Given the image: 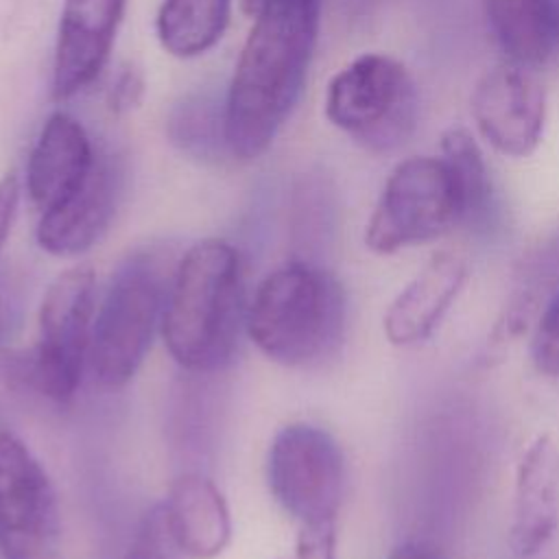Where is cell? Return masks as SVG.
Instances as JSON below:
<instances>
[{"instance_id": "6da1fadb", "label": "cell", "mask_w": 559, "mask_h": 559, "mask_svg": "<svg viewBox=\"0 0 559 559\" xmlns=\"http://www.w3.org/2000/svg\"><path fill=\"white\" fill-rule=\"evenodd\" d=\"M319 9V0H266L253 15L223 100L229 157H262L293 114L314 57Z\"/></svg>"}, {"instance_id": "7a4b0ae2", "label": "cell", "mask_w": 559, "mask_h": 559, "mask_svg": "<svg viewBox=\"0 0 559 559\" xmlns=\"http://www.w3.org/2000/svg\"><path fill=\"white\" fill-rule=\"evenodd\" d=\"M247 306L236 247L221 238L194 242L175 264L162 314V338L173 360L192 376L223 371L236 356Z\"/></svg>"}, {"instance_id": "3957f363", "label": "cell", "mask_w": 559, "mask_h": 559, "mask_svg": "<svg viewBox=\"0 0 559 559\" xmlns=\"http://www.w3.org/2000/svg\"><path fill=\"white\" fill-rule=\"evenodd\" d=\"M347 297L321 262L290 258L266 273L247 306L245 332L273 362L310 367L343 343Z\"/></svg>"}, {"instance_id": "277c9868", "label": "cell", "mask_w": 559, "mask_h": 559, "mask_svg": "<svg viewBox=\"0 0 559 559\" xmlns=\"http://www.w3.org/2000/svg\"><path fill=\"white\" fill-rule=\"evenodd\" d=\"M175 266L157 249L129 253L114 271L96 306L87 369L105 389H122L142 367L162 330Z\"/></svg>"}, {"instance_id": "5b68a950", "label": "cell", "mask_w": 559, "mask_h": 559, "mask_svg": "<svg viewBox=\"0 0 559 559\" xmlns=\"http://www.w3.org/2000/svg\"><path fill=\"white\" fill-rule=\"evenodd\" d=\"M419 96L406 66L365 52L338 70L325 90V118L373 153L402 146L417 127Z\"/></svg>"}, {"instance_id": "8992f818", "label": "cell", "mask_w": 559, "mask_h": 559, "mask_svg": "<svg viewBox=\"0 0 559 559\" xmlns=\"http://www.w3.org/2000/svg\"><path fill=\"white\" fill-rule=\"evenodd\" d=\"M96 275L90 264L59 273L37 314V341L17 360V376L52 402H70L90 360L96 317Z\"/></svg>"}, {"instance_id": "52a82bcc", "label": "cell", "mask_w": 559, "mask_h": 559, "mask_svg": "<svg viewBox=\"0 0 559 559\" xmlns=\"http://www.w3.org/2000/svg\"><path fill=\"white\" fill-rule=\"evenodd\" d=\"M461 223V203L441 157L400 162L386 177L365 227V245L378 255L430 242Z\"/></svg>"}, {"instance_id": "ba28073f", "label": "cell", "mask_w": 559, "mask_h": 559, "mask_svg": "<svg viewBox=\"0 0 559 559\" xmlns=\"http://www.w3.org/2000/svg\"><path fill=\"white\" fill-rule=\"evenodd\" d=\"M266 483L299 526H336L345 493L343 450L321 426L286 424L269 443Z\"/></svg>"}, {"instance_id": "9c48e42d", "label": "cell", "mask_w": 559, "mask_h": 559, "mask_svg": "<svg viewBox=\"0 0 559 559\" xmlns=\"http://www.w3.org/2000/svg\"><path fill=\"white\" fill-rule=\"evenodd\" d=\"M59 535L55 487L31 448L0 430V552L46 559Z\"/></svg>"}, {"instance_id": "30bf717a", "label": "cell", "mask_w": 559, "mask_h": 559, "mask_svg": "<svg viewBox=\"0 0 559 559\" xmlns=\"http://www.w3.org/2000/svg\"><path fill=\"white\" fill-rule=\"evenodd\" d=\"M472 118L478 133L502 155L526 157L544 135L546 92L515 63L487 70L472 92Z\"/></svg>"}, {"instance_id": "8fae6325", "label": "cell", "mask_w": 559, "mask_h": 559, "mask_svg": "<svg viewBox=\"0 0 559 559\" xmlns=\"http://www.w3.org/2000/svg\"><path fill=\"white\" fill-rule=\"evenodd\" d=\"M124 7L127 0H63L50 79L55 103L70 100L100 76Z\"/></svg>"}, {"instance_id": "7c38bea8", "label": "cell", "mask_w": 559, "mask_h": 559, "mask_svg": "<svg viewBox=\"0 0 559 559\" xmlns=\"http://www.w3.org/2000/svg\"><path fill=\"white\" fill-rule=\"evenodd\" d=\"M124 188L122 164L98 151L90 175L59 205L39 214L37 245L59 258H70L92 249L109 229Z\"/></svg>"}, {"instance_id": "4fadbf2b", "label": "cell", "mask_w": 559, "mask_h": 559, "mask_svg": "<svg viewBox=\"0 0 559 559\" xmlns=\"http://www.w3.org/2000/svg\"><path fill=\"white\" fill-rule=\"evenodd\" d=\"M559 526V445L537 435L520 456L513 487L509 548L518 559L539 555Z\"/></svg>"}, {"instance_id": "5bb4252c", "label": "cell", "mask_w": 559, "mask_h": 559, "mask_svg": "<svg viewBox=\"0 0 559 559\" xmlns=\"http://www.w3.org/2000/svg\"><path fill=\"white\" fill-rule=\"evenodd\" d=\"M467 282V264L459 253H435L389 304L382 330L391 345L411 347L435 334Z\"/></svg>"}, {"instance_id": "9a60e30c", "label": "cell", "mask_w": 559, "mask_h": 559, "mask_svg": "<svg viewBox=\"0 0 559 559\" xmlns=\"http://www.w3.org/2000/svg\"><path fill=\"white\" fill-rule=\"evenodd\" d=\"M96 148L83 124L66 111L50 114L26 162V194L41 214L68 199L90 175Z\"/></svg>"}, {"instance_id": "2e32d148", "label": "cell", "mask_w": 559, "mask_h": 559, "mask_svg": "<svg viewBox=\"0 0 559 559\" xmlns=\"http://www.w3.org/2000/svg\"><path fill=\"white\" fill-rule=\"evenodd\" d=\"M173 546L190 559H214L231 539V515L216 483L199 472L179 474L162 502Z\"/></svg>"}, {"instance_id": "e0dca14e", "label": "cell", "mask_w": 559, "mask_h": 559, "mask_svg": "<svg viewBox=\"0 0 559 559\" xmlns=\"http://www.w3.org/2000/svg\"><path fill=\"white\" fill-rule=\"evenodd\" d=\"M483 11L509 63L535 68L559 55V0H483Z\"/></svg>"}, {"instance_id": "ac0fdd59", "label": "cell", "mask_w": 559, "mask_h": 559, "mask_svg": "<svg viewBox=\"0 0 559 559\" xmlns=\"http://www.w3.org/2000/svg\"><path fill=\"white\" fill-rule=\"evenodd\" d=\"M229 15L231 0H162L155 35L168 55L192 59L218 44Z\"/></svg>"}, {"instance_id": "d6986e66", "label": "cell", "mask_w": 559, "mask_h": 559, "mask_svg": "<svg viewBox=\"0 0 559 559\" xmlns=\"http://www.w3.org/2000/svg\"><path fill=\"white\" fill-rule=\"evenodd\" d=\"M441 159L445 162L461 203V223L485 225L493 210L489 170L474 135L465 127H450L441 135Z\"/></svg>"}, {"instance_id": "ffe728a7", "label": "cell", "mask_w": 559, "mask_h": 559, "mask_svg": "<svg viewBox=\"0 0 559 559\" xmlns=\"http://www.w3.org/2000/svg\"><path fill=\"white\" fill-rule=\"evenodd\" d=\"M168 138L183 153L199 159L229 155L225 142V103L207 94L183 98L168 116Z\"/></svg>"}, {"instance_id": "44dd1931", "label": "cell", "mask_w": 559, "mask_h": 559, "mask_svg": "<svg viewBox=\"0 0 559 559\" xmlns=\"http://www.w3.org/2000/svg\"><path fill=\"white\" fill-rule=\"evenodd\" d=\"M531 358L537 371L555 378L559 376V288L552 293L535 321Z\"/></svg>"}, {"instance_id": "7402d4cb", "label": "cell", "mask_w": 559, "mask_h": 559, "mask_svg": "<svg viewBox=\"0 0 559 559\" xmlns=\"http://www.w3.org/2000/svg\"><path fill=\"white\" fill-rule=\"evenodd\" d=\"M175 550L177 548L173 546L164 522V509L162 504H155L142 515L129 542L124 559H173Z\"/></svg>"}, {"instance_id": "603a6c76", "label": "cell", "mask_w": 559, "mask_h": 559, "mask_svg": "<svg viewBox=\"0 0 559 559\" xmlns=\"http://www.w3.org/2000/svg\"><path fill=\"white\" fill-rule=\"evenodd\" d=\"M142 94H144V76L135 66L127 63L111 79V85L107 90V107L111 114L122 116L133 107H138V103L142 100Z\"/></svg>"}, {"instance_id": "cb8c5ba5", "label": "cell", "mask_w": 559, "mask_h": 559, "mask_svg": "<svg viewBox=\"0 0 559 559\" xmlns=\"http://www.w3.org/2000/svg\"><path fill=\"white\" fill-rule=\"evenodd\" d=\"M282 559H336V526H299L293 555Z\"/></svg>"}, {"instance_id": "d4e9b609", "label": "cell", "mask_w": 559, "mask_h": 559, "mask_svg": "<svg viewBox=\"0 0 559 559\" xmlns=\"http://www.w3.org/2000/svg\"><path fill=\"white\" fill-rule=\"evenodd\" d=\"M17 201H20V181L15 173H7L0 179V249L4 247V240L11 231V225L17 212Z\"/></svg>"}, {"instance_id": "484cf974", "label": "cell", "mask_w": 559, "mask_h": 559, "mask_svg": "<svg viewBox=\"0 0 559 559\" xmlns=\"http://www.w3.org/2000/svg\"><path fill=\"white\" fill-rule=\"evenodd\" d=\"M386 559H445L439 548L426 542H404L391 550Z\"/></svg>"}, {"instance_id": "4316f807", "label": "cell", "mask_w": 559, "mask_h": 559, "mask_svg": "<svg viewBox=\"0 0 559 559\" xmlns=\"http://www.w3.org/2000/svg\"><path fill=\"white\" fill-rule=\"evenodd\" d=\"M15 314V295L9 290V284H0V341L7 336V332H11Z\"/></svg>"}, {"instance_id": "83f0119b", "label": "cell", "mask_w": 559, "mask_h": 559, "mask_svg": "<svg viewBox=\"0 0 559 559\" xmlns=\"http://www.w3.org/2000/svg\"><path fill=\"white\" fill-rule=\"evenodd\" d=\"M264 2H266V0H240L242 11H245L247 15H251V17H253V15L264 7Z\"/></svg>"}]
</instances>
